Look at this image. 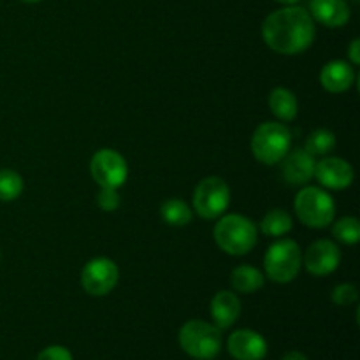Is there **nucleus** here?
Listing matches in <instances>:
<instances>
[{
    "instance_id": "1a4fd4ad",
    "label": "nucleus",
    "mask_w": 360,
    "mask_h": 360,
    "mask_svg": "<svg viewBox=\"0 0 360 360\" xmlns=\"http://www.w3.org/2000/svg\"><path fill=\"white\" fill-rule=\"evenodd\" d=\"M120 280V271L115 260L108 257H97L84 264L81 271V287L88 295L102 297L115 290Z\"/></svg>"
},
{
    "instance_id": "0eeeda50",
    "label": "nucleus",
    "mask_w": 360,
    "mask_h": 360,
    "mask_svg": "<svg viewBox=\"0 0 360 360\" xmlns=\"http://www.w3.org/2000/svg\"><path fill=\"white\" fill-rule=\"evenodd\" d=\"M231 204V188L225 179L207 176L200 179L193 192V210L204 220H217Z\"/></svg>"
},
{
    "instance_id": "f8f14e48",
    "label": "nucleus",
    "mask_w": 360,
    "mask_h": 360,
    "mask_svg": "<svg viewBox=\"0 0 360 360\" xmlns=\"http://www.w3.org/2000/svg\"><path fill=\"white\" fill-rule=\"evenodd\" d=\"M227 350L236 360H264L267 355V341L257 330L239 329L229 336Z\"/></svg>"
},
{
    "instance_id": "f3484780",
    "label": "nucleus",
    "mask_w": 360,
    "mask_h": 360,
    "mask_svg": "<svg viewBox=\"0 0 360 360\" xmlns=\"http://www.w3.org/2000/svg\"><path fill=\"white\" fill-rule=\"evenodd\" d=\"M269 109L278 120H281V122H294L299 111V104L294 91H290L288 88L283 86H278L274 88V90H271Z\"/></svg>"
},
{
    "instance_id": "39448f33",
    "label": "nucleus",
    "mask_w": 360,
    "mask_h": 360,
    "mask_svg": "<svg viewBox=\"0 0 360 360\" xmlns=\"http://www.w3.org/2000/svg\"><path fill=\"white\" fill-rule=\"evenodd\" d=\"M302 267V250L294 239H278L264 257L266 276L274 283H290Z\"/></svg>"
},
{
    "instance_id": "423d86ee",
    "label": "nucleus",
    "mask_w": 360,
    "mask_h": 360,
    "mask_svg": "<svg viewBox=\"0 0 360 360\" xmlns=\"http://www.w3.org/2000/svg\"><path fill=\"white\" fill-rule=\"evenodd\" d=\"M292 134L283 123L266 122L257 127L252 137L253 157L264 165H276L290 151Z\"/></svg>"
},
{
    "instance_id": "412c9836",
    "label": "nucleus",
    "mask_w": 360,
    "mask_h": 360,
    "mask_svg": "<svg viewBox=\"0 0 360 360\" xmlns=\"http://www.w3.org/2000/svg\"><path fill=\"white\" fill-rule=\"evenodd\" d=\"M336 148V136L327 129H316L308 136L304 150L313 157H327Z\"/></svg>"
},
{
    "instance_id": "6ab92c4d",
    "label": "nucleus",
    "mask_w": 360,
    "mask_h": 360,
    "mask_svg": "<svg viewBox=\"0 0 360 360\" xmlns=\"http://www.w3.org/2000/svg\"><path fill=\"white\" fill-rule=\"evenodd\" d=\"M294 227V220H292L290 213L280 207L267 211L266 217L260 221V231L267 236V238H283Z\"/></svg>"
},
{
    "instance_id": "393cba45",
    "label": "nucleus",
    "mask_w": 360,
    "mask_h": 360,
    "mask_svg": "<svg viewBox=\"0 0 360 360\" xmlns=\"http://www.w3.org/2000/svg\"><path fill=\"white\" fill-rule=\"evenodd\" d=\"M120 193L116 192V188H101L97 195V206L101 207L102 211H108V213H112L120 207Z\"/></svg>"
},
{
    "instance_id": "dca6fc26",
    "label": "nucleus",
    "mask_w": 360,
    "mask_h": 360,
    "mask_svg": "<svg viewBox=\"0 0 360 360\" xmlns=\"http://www.w3.org/2000/svg\"><path fill=\"white\" fill-rule=\"evenodd\" d=\"M241 315V301L231 290H220L211 299V319L220 330L229 329Z\"/></svg>"
},
{
    "instance_id": "7c9ffc66",
    "label": "nucleus",
    "mask_w": 360,
    "mask_h": 360,
    "mask_svg": "<svg viewBox=\"0 0 360 360\" xmlns=\"http://www.w3.org/2000/svg\"><path fill=\"white\" fill-rule=\"evenodd\" d=\"M0 257H2V253H0Z\"/></svg>"
},
{
    "instance_id": "a211bd4d",
    "label": "nucleus",
    "mask_w": 360,
    "mask_h": 360,
    "mask_svg": "<svg viewBox=\"0 0 360 360\" xmlns=\"http://www.w3.org/2000/svg\"><path fill=\"white\" fill-rule=\"evenodd\" d=\"M264 283H266V276L262 271L248 264L238 266L231 273V285L239 294H255L264 287Z\"/></svg>"
},
{
    "instance_id": "ddd939ff",
    "label": "nucleus",
    "mask_w": 360,
    "mask_h": 360,
    "mask_svg": "<svg viewBox=\"0 0 360 360\" xmlns=\"http://www.w3.org/2000/svg\"><path fill=\"white\" fill-rule=\"evenodd\" d=\"M281 162H283V165H281L283 178L285 181L290 183V185H306V183L311 181L313 176H315V157L309 155L306 150H302V148L288 151Z\"/></svg>"
},
{
    "instance_id": "f257e3e1",
    "label": "nucleus",
    "mask_w": 360,
    "mask_h": 360,
    "mask_svg": "<svg viewBox=\"0 0 360 360\" xmlns=\"http://www.w3.org/2000/svg\"><path fill=\"white\" fill-rule=\"evenodd\" d=\"M315 20L308 11L297 6L273 11L262 23L264 41L281 55L304 53L315 41Z\"/></svg>"
},
{
    "instance_id": "f03ea898",
    "label": "nucleus",
    "mask_w": 360,
    "mask_h": 360,
    "mask_svg": "<svg viewBox=\"0 0 360 360\" xmlns=\"http://www.w3.org/2000/svg\"><path fill=\"white\" fill-rule=\"evenodd\" d=\"M213 238L218 248L232 257H243L252 252L259 241V229L243 214H227L217 221L213 229Z\"/></svg>"
},
{
    "instance_id": "9d476101",
    "label": "nucleus",
    "mask_w": 360,
    "mask_h": 360,
    "mask_svg": "<svg viewBox=\"0 0 360 360\" xmlns=\"http://www.w3.org/2000/svg\"><path fill=\"white\" fill-rule=\"evenodd\" d=\"M302 264L313 276L333 274L341 264L340 246L330 239H319L311 246H308L306 253L302 255Z\"/></svg>"
},
{
    "instance_id": "20e7f679",
    "label": "nucleus",
    "mask_w": 360,
    "mask_h": 360,
    "mask_svg": "<svg viewBox=\"0 0 360 360\" xmlns=\"http://www.w3.org/2000/svg\"><path fill=\"white\" fill-rule=\"evenodd\" d=\"M294 207L301 224L311 229L329 227L336 217V202L320 186H304L295 195Z\"/></svg>"
},
{
    "instance_id": "7ed1b4c3",
    "label": "nucleus",
    "mask_w": 360,
    "mask_h": 360,
    "mask_svg": "<svg viewBox=\"0 0 360 360\" xmlns=\"http://www.w3.org/2000/svg\"><path fill=\"white\" fill-rule=\"evenodd\" d=\"M178 340L183 352L197 360H213L221 350L220 329L204 320H188L183 323Z\"/></svg>"
},
{
    "instance_id": "4468645a",
    "label": "nucleus",
    "mask_w": 360,
    "mask_h": 360,
    "mask_svg": "<svg viewBox=\"0 0 360 360\" xmlns=\"http://www.w3.org/2000/svg\"><path fill=\"white\" fill-rule=\"evenodd\" d=\"M309 14L327 28H340L350 21L352 11L347 0H311Z\"/></svg>"
},
{
    "instance_id": "5701e85b",
    "label": "nucleus",
    "mask_w": 360,
    "mask_h": 360,
    "mask_svg": "<svg viewBox=\"0 0 360 360\" xmlns=\"http://www.w3.org/2000/svg\"><path fill=\"white\" fill-rule=\"evenodd\" d=\"M333 236L343 245H357L360 241V224L355 217H343L333 225Z\"/></svg>"
},
{
    "instance_id": "6e6552de",
    "label": "nucleus",
    "mask_w": 360,
    "mask_h": 360,
    "mask_svg": "<svg viewBox=\"0 0 360 360\" xmlns=\"http://www.w3.org/2000/svg\"><path fill=\"white\" fill-rule=\"evenodd\" d=\"M90 174L101 188H116L125 185L129 165L122 153L111 148H102L91 157Z\"/></svg>"
},
{
    "instance_id": "4be33fe9",
    "label": "nucleus",
    "mask_w": 360,
    "mask_h": 360,
    "mask_svg": "<svg viewBox=\"0 0 360 360\" xmlns=\"http://www.w3.org/2000/svg\"><path fill=\"white\" fill-rule=\"evenodd\" d=\"M25 183L20 172L13 169H0V200L11 202L23 193Z\"/></svg>"
},
{
    "instance_id": "c756f323",
    "label": "nucleus",
    "mask_w": 360,
    "mask_h": 360,
    "mask_svg": "<svg viewBox=\"0 0 360 360\" xmlns=\"http://www.w3.org/2000/svg\"><path fill=\"white\" fill-rule=\"evenodd\" d=\"M23 2H28V4H35V2H42V0H23Z\"/></svg>"
},
{
    "instance_id": "a878e982",
    "label": "nucleus",
    "mask_w": 360,
    "mask_h": 360,
    "mask_svg": "<svg viewBox=\"0 0 360 360\" xmlns=\"http://www.w3.org/2000/svg\"><path fill=\"white\" fill-rule=\"evenodd\" d=\"M35 360H72V354L65 347L53 345V347L44 348Z\"/></svg>"
},
{
    "instance_id": "b1692460",
    "label": "nucleus",
    "mask_w": 360,
    "mask_h": 360,
    "mask_svg": "<svg viewBox=\"0 0 360 360\" xmlns=\"http://www.w3.org/2000/svg\"><path fill=\"white\" fill-rule=\"evenodd\" d=\"M330 299L338 306H350L359 301V290L355 285L341 283L334 288L333 294H330Z\"/></svg>"
},
{
    "instance_id": "cd10ccee",
    "label": "nucleus",
    "mask_w": 360,
    "mask_h": 360,
    "mask_svg": "<svg viewBox=\"0 0 360 360\" xmlns=\"http://www.w3.org/2000/svg\"><path fill=\"white\" fill-rule=\"evenodd\" d=\"M281 360H308V357L304 354H301V352H288V354L283 355Z\"/></svg>"
},
{
    "instance_id": "c85d7f7f",
    "label": "nucleus",
    "mask_w": 360,
    "mask_h": 360,
    "mask_svg": "<svg viewBox=\"0 0 360 360\" xmlns=\"http://www.w3.org/2000/svg\"><path fill=\"white\" fill-rule=\"evenodd\" d=\"M276 2H280V4H285V6H294V4L301 2V0H276Z\"/></svg>"
},
{
    "instance_id": "2eb2a0df",
    "label": "nucleus",
    "mask_w": 360,
    "mask_h": 360,
    "mask_svg": "<svg viewBox=\"0 0 360 360\" xmlns=\"http://www.w3.org/2000/svg\"><path fill=\"white\" fill-rule=\"evenodd\" d=\"M320 83L330 94H343L355 83L354 65L345 60H330L320 70Z\"/></svg>"
},
{
    "instance_id": "aec40b11",
    "label": "nucleus",
    "mask_w": 360,
    "mask_h": 360,
    "mask_svg": "<svg viewBox=\"0 0 360 360\" xmlns=\"http://www.w3.org/2000/svg\"><path fill=\"white\" fill-rule=\"evenodd\" d=\"M162 220L172 227H185L192 221V207L181 199H167L160 206Z\"/></svg>"
},
{
    "instance_id": "bb28decb",
    "label": "nucleus",
    "mask_w": 360,
    "mask_h": 360,
    "mask_svg": "<svg viewBox=\"0 0 360 360\" xmlns=\"http://www.w3.org/2000/svg\"><path fill=\"white\" fill-rule=\"evenodd\" d=\"M348 58H350L352 65L357 67L360 63V41L359 39H354L350 44V48H348Z\"/></svg>"
},
{
    "instance_id": "9b49d317",
    "label": "nucleus",
    "mask_w": 360,
    "mask_h": 360,
    "mask_svg": "<svg viewBox=\"0 0 360 360\" xmlns=\"http://www.w3.org/2000/svg\"><path fill=\"white\" fill-rule=\"evenodd\" d=\"M319 183L330 190H345L354 183L355 172L350 162L343 160L340 157H323L316 162L315 176Z\"/></svg>"
}]
</instances>
